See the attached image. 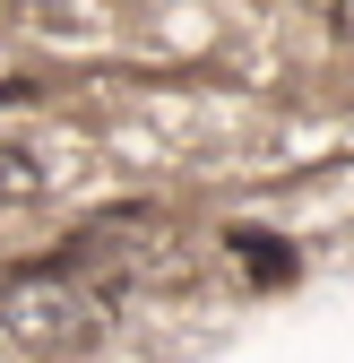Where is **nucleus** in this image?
<instances>
[{"mask_svg": "<svg viewBox=\"0 0 354 363\" xmlns=\"http://www.w3.org/2000/svg\"><path fill=\"white\" fill-rule=\"evenodd\" d=\"M113 320L104 294H86L61 268H35V277H0V354H52L78 346Z\"/></svg>", "mask_w": 354, "mask_h": 363, "instance_id": "f257e3e1", "label": "nucleus"}]
</instances>
